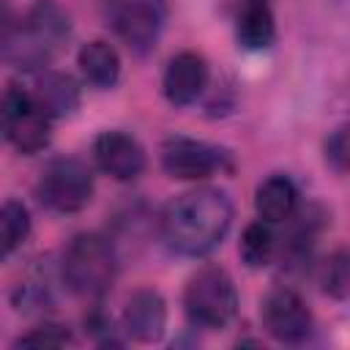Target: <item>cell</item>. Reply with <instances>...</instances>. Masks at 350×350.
Here are the masks:
<instances>
[{
	"label": "cell",
	"instance_id": "16",
	"mask_svg": "<svg viewBox=\"0 0 350 350\" xmlns=\"http://www.w3.org/2000/svg\"><path fill=\"white\" fill-rule=\"evenodd\" d=\"M77 66L82 77L96 88H115L120 79V55L109 41H88L77 52Z\"/></svg>",
	"mask_w": 350,
	"mask_h": 350
},
{
	"label": "cell",
	"instance_id": "11",
	"mask_svg": "<svg viewBox=\"0 0 350 350\" xmlns=\"http://www.w3.org/2000/svg\"><path fill=\"white\" fill-rule=\"evenodd\" d=\"M167 331V301L156 287H139L123 306V334L139 345H153Z\"/></svg>",
	"mask_w": 350,
	"mask_h": 350
},
{
	"label": "cell",
	"instance_id": "6",
	"mask_svg": "<svg viewBox=\"0 0 350 350\" xmlns=\"http://www.w3.org/2000/svg\"><path fill=\"white\" fill-rule=\"evenodd\" d=\"M0 129L5 139L25 156L44 150L52 139V118L33 104L25 85H8L0 96Z\"/></svg>",
	"mask_w": 350,
	"mask_h": 350
},
{
	"label": "cell",
	"instance_id": "20",
	"mask_svg": "<svg viewBox=\"0 0 350 350\" xmlns=\"http://www.w3.org/2000/svg\"><path fill=\"white\" fill-rule=\"evenodd\" d=\"M71 342V331L60 323H41L14 339V347H63Z\"/></svg>",
	"mask_w": 350,
	"mask_h": 350
},
{
	"label": "cell",
	"instance_id": "7",
	"mask_svg": "<svg viewBox=\"0 0 350 350\" xmlns=\"http://www.w3.org/2000/svg\"><path fill=\"white\" fill-rule=\"evenodd\" d=\"M232 153L216 142L194 137H170L161 142V170L175 180H205L232 172Z\"/></svg>",
	"mask_w": 350,
	"mask_h": 350
},
{
	"label": "cell",
	"instance_id": "8",
	"mask_svg": "<svg viewBox=\"0 0 350 350\" xmlns=\"http://www.w3.org/2000/svg\"><path fill=\"white\" fill-rule=\"evenodd\" d=\"M107 19L115 36L137 55H148L164 30V0H107Z\"/></svg>",
	"mask_w": 350,
	"mask_h": 350
},
{
	"label": "cell",
	"instance_id": "3",
	"mask_svg": "<svg viewBox=\"0 0 350 350\" xmlns=\"http://www.w3.org/2000/svg\"><path fill=\"white\" fill-rule=\"evenodd\" d=\"M118 273V254L107 235L77 232L63 249L60 279L79 298H101L109 293Z\"/></svg>",
	"mask_w": 350,
	"mask_h": 350
},
{
	"label": "cell",
	"instance_id": "2",
	"mask_svg": "<svg viewBox=\"0 0 350 350\" xmlns=\"http://www.w3.org/2000/svg\"><path fill=\"white\" fill-rule=\"evenodd\" d=\"M71 19L55 0H36L25 16L8 27L0 46L3 57L25 71L46 68L68 44Z\"/></svg>",
	"mask_w": 350,
	"mask_h": 350
},
{
	"label": "cell",
	"instance_id": "18",
	"mask_svg": "<svg viewBox=\"0 0 350 350\" xmlns=\"http://www.w3.org/2000/svg\"><path fill=\"white\" fill-rule=\"evenodd\" d=\"M238 254H241V262L246 268H265L276 254V235H273L271 224L262 219L249 221L241 232Z\"/></svg>",
	"mask_w": 350,
	"mask_h": 350
},
{
	"label": "cell",
	"instance_id": "12",
	"mask_svg": "<svg viewBox=\"0 0 350 350\" xmlns=\"http://www.w3.org/2000/svg\"><path fill=\"white\" fill-rule=\"evenodd\" d=\"M208 77H211L208 60L200 52L183 49L175 57H170V63L164 68V77H161L164 98L172 107H189L208 88Z\"/></svg>",
	"mask_w": 350,
	"mask_h": 350
},
{
	"label": "cell",
	"instance_id": "1",
	"mask_svg": "<svg viewBox=\"0 0 350 350\" xmlns=\"http://www.w3.org/2000/svg\"><path fill=\"white\" fill-rule=\"evenodd\" d=\"M232 227V200L219 186H197L172 197L161 216L159 232L170 252L180 257L211 254Z\"/></svg>",
	"mask_w": 350,
	"mask_h": 350
},
{
	"label": "cell",
	"instance_id": "9",
	"mask_svg": "<svg viewBox=\"0 0 350 350\" xmlns=\"http://www.w3.org/2000/svg\"><path fill=\"white\" fill-rule=\"evenodd\" d=\"M260 320L271 339L282 345H301L314 331V314L306 301L290 287H273L260 304Z\"/></svg>",
	"mask_w": 350,
	"mask_h": 350
},
{
	"label": "cell",
	"instance_id": "15",
	"mask_svg": "<svg viewBox=\"0 0 350 350\" xmlns=\"http://www.w3.org/2000/svg\"><path fill=\"white\" fill-rule=\"evenodd\" d=\"M238 46L246 52H262L276 41V19L268 0H246L235 19Z\"/></svg>",
	"mask_w": 350,
	"mask_h": 350
},
{
	"label": "cell",
	"instance_id": "5",
	"mask_svg": "<svg viewBox=\"0 0 350 350\" xmlns=\"http://www.w3.org/2000/svg\"><path fill=\"white\" fill-rule=\"evenodd\" d=\"M93 191H96V180L90 167L82 159H71V156L52 159L36 183L38 202L63 216L79 213L82 208H88L93 200Z\"/></svg>",
	"mask_w": 350,
	"mask_h": 350
},
{
	"label": "cell",
	"instance_id": "4",
	"mask_svg": "<svg viewBox=\"0 0 350 350\" xmlns=\"http://www.w3.org/2000/svg\"><path fill=\"white\" fill-rule=\"evenodd\" d=\"M183 312L194 328L219 331L238 312V287L227 268L202 265L183 287Z\"/></svg>",
	"mask_w": 350,
	"mask_h": 350
},
{
	"label": "cell",
	"instance_id": "10",
	"mask_svg": "<svg viewBox=\"0 0 350 350\" xmlns=\"http://www.w3.org/2000/svg\"><path fill=\"white\" fill-rule=\"evenodd\" d=\"M93 159L104 175L120 183L137 180L148 167L145 148L137 142V137L120 129H107L93 139Z\"/></svg>",
	"mask_w": 350,
	"mask_h": 350
},
{
	"label": "cell",
	"instance_id": "14",
	"mask_svg": "<svg viewBox=\"0 0 350 350\" xmlns=\"http://www.w3.org/2000/svg\"><path fill=\"white\" fill-rule=\"evenodd\" d=\"M298 186L290 175L284 172H273L268 175L257 191H254V211L262 221L268 224H279V221H287L295 216L298 211Z\"/></svg>",
	"mask_w": 350,
	"mask_h": 350
},
{
	"label": "cell",
	"instance_id": "17",
	"mask_svg": "<svg viewBox=\"0 0 350 350\" xmlns=\"http://www.w3.org/2000/svg\"><path fill=\"white\" fill-rule=\"evenodd\" d=\"M30 235V211L22 200L0 202V262L8 260Z\"/></svg>",
	"mask_w": 350,
	"mask_h": 350
},
{
	"label": "cell",
	"instance_id": "19",
	"mask_svg": "<svg viewBox=\"0 0 350 350\" xmlns=\"http://www.w3.org/2000/svg\"><path fill=\"white\" fill-rule=\"evenodd\" d=\"M317 282H320V290L328 298H334V301H345L347 298V293H350V257H347L345 249L331 252L320 262Z\"/></svg>",
	"mask_w": 350,
	"mask_h": 350
},
{
	"label": "cell",
	"instance_id": "13",
	"mask_svg": "<svg viewBox=\"0 0 350 350\" xmlns=\"http://www.w3.org/2000/svg\"><path fill=\"white\" fill-rule=\"evenodd\" d=\"M30 74L33 77L25 85V90L46 118L60 120L79 109V85L71 74L52 71V68H38Z\"/></svg>",
	"mask_w": 350,
	"mask_h": 350
},
{
	"label": "cell",
	"instance_id": "21",
	"mask_svg": "<svg viewBox=\"0 0 350 350\" xmlns=\"http://www.w3.org/2000/svg\"><path fill=\"white\" fill-rule=\"evenodd\" d=\"M323 150H325L328 167H331L336 175H342L345 167H347V126H339L336 131H331V134L325 137Z\"/></svg>",
	"mask_w": 350,
	"mask_h": 350
}]
</instances>
